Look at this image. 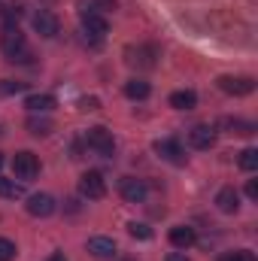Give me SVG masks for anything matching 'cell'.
<instances>
[{"mask_svg":"<svg viewBox=\"0 0 258 261\" xmlns=\"http://www.w3.org/2000/svg\"><path fill=\"white\" fill-rule=\"evenodd\" d=\"M58 28H61V24H58V18H55L49 9H40V12L34 15V31H37L40 37H46V40H49V37H55V34H58Z\"/></svg>","mask_w":258,"mask_h":261,"instance_id":"obj_9","label":"cell"},{"mask_svg":"<svg viewBox=\"0 0 258 261\" xmlns=\"http://www.w3.org/2000/svg\"><path fill=\"white\" fill-rule=\"evenodd\" d=\"M52 119H37V116H31L28 119V130L34 134V137H46V134H52Z\"/></svg>","mask_w":258,"mask_h":261,"instance_id":"obj_21","label":"cell"},{"mask_svg":"<svg viewBox=\"0 0 258 261\" xmlns=\"http://www.w3.org/2000/svg\"><path fill=\"white\" fill-rule=\"evenodd\" d=\"M125 61H128V67H137V70H152L158 64V49L155 46H128Z\"/></svg>","mask_w":258,"mask_h":261,"instance_id":"obj_2","label":"cell"},{"mask_svg":"<svg viewBox=\"0 0 258 261\" xmlns=\"http://www.w3.org/2000/svg\"><path fill=\"white\" fill-rule=\"evenodd\" d=\"M21 12H24V3H21V0H12V3L3 9V18H6V24H15V21L21 18Z\"/></svg>","mask_w":258,"mask_h":261,"instance_id":"obj_22","label":"cell"},{"mask_svg":"<svg viewBox=\"0 0 258 261\" xmlns=\"http://www.w3.org/2000/svg\"><path fill=\"white\" fill-rule=\"evenodd\" d=\"M119 192H122V197H125L128 203H143V200H146V182L137 179V176H125V179L119 182Z\"/></svg>","mask_w":258,"mask_h":261,"instance_id":"obj_7","label":"cell"},{"mask_svg":"<svg viewBox=\"0 0 258 261\" xmlns=\"http://www.w3.org/2000/svg\"><path fill=\"white\" fill-rule=\"evenodd\" d=\"M0 49L9 61H18V64H28L31 61V52H28V43H24V34L18 24H3L0 31Z\"/></svg>","mask_w":258,"mask_h":261,"instance_id":"obj_1","label":"cell"},{"mask_svg":"<svg viewBox=\"0 0 258 261\" xmlns=\"http://www.w3.org/2000/svg\"><path fill=\"white\" fill-rule=\"evenodd\" d=\"M219 88L225 94L243 97V94H252L255 91V79L252 76H219Z\"/></svg>","mask_w":258,"mask_h":261,"instance_id":"obj_5","label":"cell"},{"mask_svg":"<svg viewBox=\"0 0 258 261\" xmlns=\"http://www.w3.org/2000/svg\"><path fill=\"white\" fill-rule=\"evenodd\" d=\"M119 6V0H91V9L94 12H113Z\"/></svg>","mask_w":258,"mask_h":261,"instance_id":"obj_27","label":"cell"},{"mask_svg":"<svg viewBox=\"0 0 258 261\" xmlns=\"http://www.w3.org/2000/svg\"><path fill=\"white\" fill-rule=\"evenodd\" d=\"M24 195V186L21 182H15V179H3L0 176V197H6V200H15V197Z\"/></svg>","mask_w":258,"mask_h":261,"instance_id":"obj_20","label":"cell"},{"mask_svg":"<svg viewBox=\"0 0 258 261\" xmlns=\"http://www.w3.org/2000/svg\"><path fill=\"white\" fill-rule=\"evenodd\" d=\"M240 167L249 170V173L258 170V149H243V152H240Z\"/></svg>","mask_w":258,"mask_h":261,"instance_id":"obj_23","label":"cell"},{"mask_svg":"<svg viewBox=\"0 0 258 261\" xmlns=\"http://www.w3.org/2000/svg\"><path fill=\"white\" fill-rule=\"evenodd\" d=\"M88 252L94 258H116V240L113 237H91L88 240Z\"/></svg>","mask_w":258,"mask_h":261,"instance_id":"obj_13","label":"cell"},{"mask_svg":"<svg viewBox=\"0 0 258 261\" xmlns=\"http://www.w3.org/2000/svg\"><path fill=\"white\" fill-rule=\"evenodd\" d=\"M246 3H249V6H255V3H258V0H246Z\"/></svg>","mask_w":258,"mask_h":261,"instance_id":"obj_33","label":"cell"},{"mask_svg":"<svg viewBox=\"0 0 258 261\" xmlns=\"http://www.w3.org/2000/svg\"><path fill=\"white\" fill-rule=\"evenodd\" d=\"M213 143H216V130L210 128V125H194V128L189 130V146H192V149H200V152H203V149H210Z\"/></svg>","mask_w":258,"mask_h":261,"instance_id":"obj_11","label":"cell"},{"mask_svg":"<svg viewBox=\"0 0 258 261\" xmlns=\"http://www.w3.org/2000/svg\"><path fill=\"white\" fill-rule=\"evenodd\" d=\"M12 173H15V179H21V182L34 179V176L40 173L37 155H34V152H15V158H12Z\"/></svg>","mask_w":258,"mask_h":261,"instance_id":"obj_4","label":"cell"},{"mask_svg":"<svg viewBox=\"0 0 258 261\" xmlns=\"http://www.w3.org/2000/svg\"><path fill=\"white\" fill-rule=\"evenodd\" d=\"M216 206H219L222 213H237V210H240V195L228 186V189H222V192L216 195Z\"/></svg>","mask_w":258,"mask_h":261,"instance_id":"obj_15","label":"cell"},{"mask_svg":"<svg viewBox=\"0 0 258 261\" xmlns=\"http://www.w3.org/2000/svg\"><path fill=\"white\" fill-rule=\"evenodd\" d=\"M15 255H18L15 243L6 240V237H0V261H15Z\"/></svg>","mask_w":258,"mask_h":261,"instance_id":"obj_24","label":"cell"},{"mask_svg":"<svg viewBox=\"0 0 258 261\" xmlns=\"http://www.w3.org/2000/svg\"><path fill=\"white\" fill-rule=\"evenodd\" d=\"M82 31L91 34L94 40H100V37L110 34V24H107V18L100 12H82Z\"/></svg>","mask_w":258,"mask_h":261,"instance_id":"obj_8","label":"cell"},{"mask_svg":"<svg viewBox=\"0 0 258 261\" xmlns=\"http://www.w3.org/2000/svg\"><path fill=\"white\" fill-rule=\"evenodd\" d=\"M0 164H3V158H0Z\"/></svg>","mask_w":258,"mask_h":261,"instance_id":"obj_35","label":"cell"},{"mask_svg":"<svg viewBox=\"0 0 258 261\" xmlns=\"http://www.w3.org/2000/svg\"><path fill=\"white\" fill-rule=\"evenodd\" d=\"M79 107H82V110H97V107H100V100H97V97H82V100H79Z\"/></svg>","mask_w":258,"mask_h":261,"instance_id":"obj_29","label":"cell"},{"mask_svg":"<svg viewBox=\"0 0 258 261\" xmlns=\"http://www.w3.org/2000/svg\"><path fill=\"white\" fill-rule=\"evenodd\" d=\"M155 152H158L164 161H173V164H183V161H186V152H183V146H179L176 140H158V143H155Z\"/></svg>","mask_w":258,"mask_h":261,"instance_id":"obj_12","label":"cell"},{"mask_svg":"<svg viewBox=\"0 0 258 261\" xmlns=\"http://www.w3.org/2000/svg\"><path fill=\"white\" fill-rule=\"evenodd\" d=\"M246 195H249V200H258V182H255V179H249V182H246Z\"/></svg>","mask_w":258,"mask_h":261,"instance_id":"obj_30","label":"cell"},{"mask_svg":"<svg viewBox=\"0 0 258 261\" xmlns=\"http://www.w3.org/2000/svg\"><path fill=\"white\" fill-rule=\"evenodd\" d=\"M24 107H28L31 113H49V110H55V97H52V94H31V97L24 100Z\"/></svg>","mask_w":258,"mask_h":261,"instance_id":"obj_16","label":"cell"},{"mask_svg":"<svg viewBox=\"0 0 258 261\" xmlns=\"http://www.w3.org/2000/svg\"><path fill=\"white\" fill-rule=\"evenodd\" d=\"M79 192H82V197H88V200H100V197L107 195V182H104V176L97 170H88L79 179Z\"/></svg>","mask_w":258,"mask_h":261,"instance_id":"obj_6","label":"cell"},{"mask_svg":"<svg viewBox=\"0 0 258 261\" xmlns=\"http://www.w3.org/2000/svg\"><path fill=\"white\" fill-rule=\"evenodd\" d=\"M0 91H6V94H15V91H24V82H12V79H3V85H0Z\"/></svg>","mask_w":258,"mask_h":261,"instance_id":"obj_28","label":"cell"},{"mask_svg":"<svg viewBox=\"0 0 258 261\" xmlns=\"http://www.w3.org/2000/svg\"><path fill=\"white\" fill-rule=\"evenodd\" d=\"M128 231H131V237H137V240H149V237H152V231H149L146 225H137V222H131Z\"/></svg>","mask_w":258,"mask_h":261,"instance_id":"obj_26","label":"cell"},{"mask_svg":"<svg viewBox=\"0 0 258 261\" xmlns=\"http://www.w3.org/2000/svg\"><path fill=\"white\" fill-rule=\"evenodd\" d=\"M219 261H255V255L249 249H237V252H225Z\"/></svg>","mask_w":258,"mask_h":261,"instance_id":"obj_25","label":"cell"},{"mask_svg":"<svg viewBox=\"0 0 258 261\" xmlns=\"http://www.w3.org/2000/svg\"><path fill=\"white\" fill-rule=\"evenodd\" d=\"M49 261H67V258H64V255H61V252H55V255H52V258H49Z\"/></svg>","mask_w":258,"mask_h":261,"instance_id":"obj_32","label":"cell"},{"mask_svg":"<svg viewBox=\"0 0 258 261\" xmlns=\"http://www.w3.org/2000/svg\"><path fill=\"white\" fill-rule=\"evenodd\" d=\"M85 140H88V146L97 152V155H107V158H113L116 155V140H113V130L107 128H88V134H85Z\"/></svg>","mask_w":258,"mask_h":261,"instance_id":"obj_3","label":"cell"},{"mask_svg":"<svg viewBox=\"0 0 258 261\" xmlns=\"http://www.w3.org/2000/svg\"><path fill=\"white\" fill-rule=\"evenodd\" d=\"M194 240H197V234H194V228H189V225L170 228V243L176 249H189V246H194Z\"/></svg>","mask_w":258,"mask_h":261,"instance_id":"obj_14","label":"cell"},{"mask_svg":"<svg viewBox=\"0 0 258 261\" xmlns=\"http://www.w3.org/2000/svg\"><path fill=\"white\" fill-rule=\"evenodd\" d=\"M46 3H52V0H46Z\"/></svg>","mask_w":258,"mask_h":261,"instance_id":"obj_34","label":"cell"},{"mask_svg":"<svg viewBox=\"0 0 258 261\" xmlns=\"http://www.w3.org/2000/svg\"><path fill=\"white\" fill-rule=\"evenodd\" d=\"M170 107L189 113V110L197 107V94H194V91H173V94H170Z\"/></svg>","mask_w":258,"mask_h":261,"instance_id":"obj_17","label":"cell"},{"mask_svg":"<svg viewBox=\"0 0 258 261\" xmlns=\"http://www.w3.org/2000/svg\"><path fill=\"white\" fill-rule=\"evenodd\" d=\"M167 261H189V258H186L183 252H170V255H167Z\"/></svg>","mask_w":258,"mask_h":261,"instance_id":"obj_31","label":"cell"},{"mask_svg":"<svg viewBox=\"0 0 258 261\" xmlns=\"http://www.w3.org/2000/svg\"><path fill=\"white\" fill-rule=\"evenodd\" d=\"M28 213L37 219H46L55 213V197L52 195H31L28 197Z\"/></svg>","mask_w":258,"mask_h":261,"instance_id":"obj_10","label":"cell"},{"mask_svg":"<svg viewBox=\"0 0 258 261\" xmlns=\"http://www.w3.org/2000/svg\"><path fill=\"white\" fill-rule=\"evenodd\" d=\"M149 82H143V79H131V82H125V94H128L131 100H146L149 97Z\"/></svg>","mask_w":258,"mask_h":261,"instance_id":"obj_18","label":"cell"},{"mask_svg":"<svg viewBox=\"0 0 258 261\" xmlns=\"http://www.w3.org/2000/svg\"><path fill=\"white\" fill-rule=\"evenodd\" d=\"M222 128H228V134H243V137L255 134V125L243 122V119H222Z\"/></svg>","mask_w":258,"mask_h":261,"instance_id":"obj_19","label":"cell"}]
</instances>
